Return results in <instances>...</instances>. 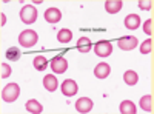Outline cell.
<instances>
[{"label": "cell", "mask_w": 154, "mask_h": 114, "mask_svg": "<svg viewBox=\"0 0 154 114\" xmlns=\"http://www.w3.org/2000/svg\"><path fill=\"white\" fill-rule=\"evenodd\" d=\"M38 40V35L32 29H25L19 34V43L25 48H32Z\"/></svg>", "instance_id": "1"}, {"label": "cell", "mask_w": 154, "mask_h": 114, "mask_svg": "<svg viewBox=\"0 0 154 114\" xmlns=\"http://www.w3.org/2000/svg\"><path fill=\"white\" fill-rule=\"evenodd\" d=\"M19 96H20V86L17 83H8L2 90V99L5 100V102H8V103L17 100Z\"/></svg>", "instance_id": "2"}, {"label": "cell", "mask_w": 154, "mask_h": 114, "mask_svg": "<svg viewBox=\"0 0 154 114\" xmlns=\"http://www.w3.org/2000/svg\"><path fill=\"white\" fill-rule=\"evenodd\" d=\"M20 20L23 23H34L37 20V9L32 5H25L20 9Z\"/></svg>", "instance_id": "3"}, {"label": "cell", "mask_w": 154, "mask_h": 114, "mask_svg": "<svg viewBox=\"0 0 154 114\" xmlns=\"http://www.w3.org/2000/svg\"><path fill=\"white\" fill-rule=\"evenodd\" d=\"M117 45L120 49H123V51H131V49H134L139 42H137V37L134 35H126V37H122V39L117 40Z\"/></svg>", "instance_id": "4"}, {"label": "cell", "mask_w": 154, "mask_h": 114, "mask_svg": "<svg viewBox=\"0 0 154 114\" xmlns=\"http://www.w3.org/2000/svg\"><path fill=\"white\" fill-rule=\"evenodd\" d=\"M51 69H53L56 74H62V72H65L68 69V62L65 57H62V56H57L54 57L53 60H51Z\"/></svg>", "instance_id": "5"}, {"label": "cell", "mask_w": 154, "mask_h": 114, "mask_svg": "<svg viewBox=\"0 0 154 114\" xmlns=\"http://www.w3.org/2000/svg\"><path fill=\"white\" fill-rule=\"evenodd\" d=\"M94 51L99 57H108L112 53V45L108 40H100L96 46H94Z\"/></svg>", "instance_id": "6"}, {"label": "cell", "mask_w": 154, "mask_h": 114, "mask_svg": "<svg viewBox=\"0 0 154 114\" xmlns=\"http://www.w3.org/2000/svg\"><path fill=\"white\" fill-rule=\"evenodd\" d=\"M43 16H45V20L49 22V23H57V22L62 20V12H60V9H59V8H54V6L48 8V9L45 11Z\"/></svg>", "instance_id": "7"}, {"label": "cell", "mask_w": 154, "mask_h": 114, "mask_svg": "<svg viewBox=\"0 0 154 114\" xmlns=\"http://www.w3.org/2000/svg\"><path fill=\"white\" fill-rule=\"evenodd\" d=\"M75 109L79 112H89L93 109V100L88 99V97H80L79 100L75 102Z\"/></svg>", "instance_id": "8"}, {"label": "cell", "mask_w": 154, "mask_h": 114, "mask_svg": "<svg viewBox=\"0 0 154 114\" xmlns=\"http://www.w3.org/2000/svg\"><path fill=\"white\" fill-rule=\"evenodd\" d=\"M77 90H79V88H77V83L71 79H68V80H65L62 83V93L66 97H72L74 94H77Z\"/></svg>", "instance_id": "9"}, {"label": "cell", "mask_w": 154, "mask_h": 114, "mask_svg": "<svg viewBox=\"0 0 154 114\" xmlns=\"http://www.w3.org/2000/svg\"><path fill=\"white\" fill-rule=\"evenodd\" d=\"M109 72H111V68L105 62L99 63V65L94 68V74H96V77H99V79H106L109 75Z\"/></svg>", "instance_id": "10"}, {"label": "cell", "mask_w": 154, "mask_h": 114, "mask_svg": "<svg viewBox=\"0 0 154 114\" xmlns=\"http://www.w3.org/2000/svg\"><path fill=\"white\" fill-rule=\"evenodd\" d=\"M125 26H126L128 29H131V31L137 29V28L140 26V17H139L137 14H128V16L125 17Z\"/></svg>", "instance_id": "11"}, {"label": "cell", "mask_w": 154, "mask_h": 114, "mask_svg": "<svg viewBox=\"0 0 154 114\" xmlns=\"http://www.w3.org/2000/svg\"><path fill=\"white\" fill-rule=\"evenodd\" d=\"M43 86L46 88V90H48L49 93H54V91L57 90V86H59L57 79L54 77L53 74H48V75H45V77H43Z\"/></svg>", "instance_id": "12"}, {"label": "cell", "mask_w": 154, "mask_h": 114, "mask_svg": "<svg viewBox=\"0 0 154 114\" xmlns=\"http://www.w3.org/2000/svg\"><path fill=\"white\" fill-rule=\"evenodd\" d=\"M105 9L109 14H117L122 9V2L120 0H106L105 2Z\"/></svg>", "instance_id": "13"}, {"label": "cell", "mask_w": 154, "mask_h": 114, "mask_svg": "<svg viewBox=\"0 0 154 114\" xmlns=\"http://www.w3.org/2000/svg\"><path fill=\"white\" fill-rule=\"evenodd\" d=\"M91 46H93V43H91V40L88 39V37H80L79 40H77V51L79 53H89V49H91Z\"/></svg>", "instance_id": "14"}, {"label": "cell", "mask_w": 154, "mask_h": 114, "mask_svg": "<svg viewBox=\"0 0 154 114\" xmlns=\"http://www.w3.org/2000/svg\"><path fill=\"white\" fill-rule=\"evenodd\" d=\"M25 108H26V111L28 112H32V114H40L42 111H43V106L37 102L35 99H31V100H28L26 103H25Z\"/></svg>", "instance_id": "15"}, {"label": "cell", "mask_w": 154, "mask_h": 114, "mask_svg": "<svg viewBox=\"0 0 154 114\" xmlns=\"http://www.w3.org/2000/svg\"><path fill=\"white\" fill-rule=\"evenodd\" d=\"M136 111H137V108L131 100H123L120 103V112L122 114H136Z\"/></svg>", "instance_id": "16"}, {"label": "cell", "mask_w": 154, "mask_h": 114, "mask_svg": "<svg viewBox=\"0 0 154 114\" xmlns=\"http://www.w3.org/2000/svg\"><path fill=\"white\" fill-rule=\"evenodd\" d=\"M57 40H59L60 43H69V42L72 40V32H71L69 29H66V28L60 29V31L57 32Z\"/></svg>", "instance_id": "17"}, {"label": "cell", "mask_w": 154, "mask_h": 114, "mask_svg": "<svg viewBox=\"0 0 154 114\" xmlns=\"http://www.w3.org/2000/svg\"><path fill=\"white\" fill-rule=\"evenodd\" d=\"M32 65H34V68H35L37 71H43V69H46V66H48V60H46V57H43V56H37V57H34V60H32Z\"/></svg>", "instance_id": "18"}, {"label": "cell", "mask_w": 154, "mask_h": 114, "mask_svg": "<svg viewBox=\"0 0 154 114\" xmlns=\"http://www.w3.org/2000/svg\"><path fill=\"white\" fill-rule=\"evenodd\" d=\"M123 80H125V83L126 85H136L137 83V80H139V75H137V72L136 71H133V69H130V71H126L125 74H123Z\"/></svg>", "instance_id": "19"}, {"label": "cell", "mask_w": 154, "mask_h": 114, "mask_svg": "<svg viewBox=\"0 0 154 114\" xmlns=\"http://www.w3.org/2000/svg\"><path fill=\"white\" fill-rule=\"evenodd\" d=\"M140 106H142L143 111L146 112H152V96H143L140 99Z\"/></svg>", "instance_id": "20"}, {"label": "cell", "mask_w": 154, "mask_h": 114, "mask_svg": "<svg viewBox=\"0 0 154 114\" xmlns=\"http://www.w3.org/2000/svg\"><path fill=\"white\" fill-rule=\"evenodd\" d=\"M5 56H6V59H9V60H19V59H20V49L16 48V46H11V48L6 49Z\"/></svg>", "instance_id": "21"}, {"label": "cell", "mask_w": 154, "mask_h": 114, "mask_svg": "<svg viewBox=\"0 0 154 114\" xmlns=\"http://www.w3.org/2000/svg\"><path fill=\"white\" fill-rule=\"evenodd\" d=\"M152 51V39H146L142 45H140V53L142 54H149Z\"/></svg>", "instance_id": "22"}, {"label": "cell", "mask_w": 154, "mask_h": 114, "mask_svg": "<svg viewBox=\"0 0 154 114\" xmlns=\"http://www.w3.org/2000/svg\"><path fill=\"white\" fill-rule=\"evenodd\" d=\"M143 31H145V34L152 35V19H148V20L145 22V25H143Z\"/></svg>", "instance_id": "23"}, {"label": "cell", "mask_w": 154, "mask_h": 114, "mask_svg": "<svg viewBox=\"0 0 154 114\" xmlns=\"http://www.w3.org/2000/svg\"><path fill=\"white\" fill-rule=\"evenodd\" d=\"M11 75V66L8 63H2V79H6Z\"/></svg>", "instance_id": "24"}, {"label": "cell", "mask_w": 154, "mask_h": 114, "mask_svg": "<svg viewBox=\"0 0 154 114\" xmlns=\"http://www.w3.org/2000/svg\"><path fill=\"white\" fill-rule=\"evenodd\" d=\"M139 8H142V9H145V11H149V9L152 8V2H151V0H149V2L140 0V2H139Z\"/></svg>", "instance_id": "25"}, {"label": "cell", "mask_w": 154, "mask_h": 114, "mask_svg": "<svg viewBox=\"0 0 154 114\" xmlns=\"http://www.w3.org/2000/svg\"><path fill=\"white\" fill-rule=\"evenodd\" d=\"M0 19H2V26H3V25L6 23V17H5V14H3V12H2V17H0Z\"/></svg>", "instance_id": "26"}]
</instances>
